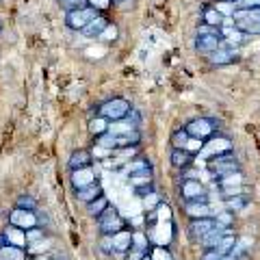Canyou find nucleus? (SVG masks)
Masks as SVG:
<instances>
[{
	"label": "nucleus",
	"instance_id": "1",
	"mask_svg": "<svg viewBox=\"0 0 260 260\" xmlns=\"http://www.w3.org/2000/svg\"><path fill=\"white\" fill-rule=\"evenodd\" d=\"M223 37H221V28L208 26V24H202L198 28V35H195V52L198 54H213L217 48H221Z\"/></svg>",
	"mask_w": 260,
	"mask_h": 260
},
{
	"label": "nucleus",
	"instance_id": "2",
	"mask_svg": "<svg viewBox=\"0 0 260 260\" xmlns=\"http://www.w3.org/2000/svg\"><path fill=\"white\" fill-rule=\"evenodd\" d=\"M133 109L135 107L130 104V100H126V98H121V95H115V98L104 100L102 104H98L95 115H100V117L109 119V121H117V119L128 117L130 113H133Z\"/></svg>",
	"mask_w": 260,
	"mask_h": 260
},
{
	"label": "nucleus",
	"instance_id": "3",
	"mask_svg": "<svg viewBox=\"0 0 260 260\" xmlns=\"http://www.w3.org/2000/svg\"><path fill=\"white\" fill-rule=\"evenodd\" d=\"M208 172L217 178H223L228 174H234V172H241V162L237 158V154H234L232 150L230 152H223L219 154V156H213L208 158Z\"/></svg>",
	"mask_w": 260,
	"mask_h": 260
},
{
	"label": "nucleus",
	"instance_id": "4",
	"mask_svg": "<svg viewBox=\"0 0 260 260\" xmlns=\"http://www.w3.org/2000/svg\"><path fill=\"white\" fill-rule=\"evenodd\" d=\"M232 22L245 35H260V9H237L232 13Z\"/></svg>",
	"mask_w": 260,
	"mask_h": 260
},
{
	"label": "nucleus",
	"instance_id": "5",
	"mask_svg": "<svg viewBox=\"0 0 260 260\" xmlns=\"http://www.w3.org/2000/svg\"><path fill=\"white\" fill-rule=\"evenodd\" d=\"M184 130L193 137V139L206 141V139H210L213 135H217V130H219V119H215V117H195V119H191V121H186Z\"/></svg>",
	"mask_w": 260,
	"mask_h": 260
},
{
	"label": "nucleus",
	"instance_id": "6",
	"mask_svg": "<svg viewBox=\"0 0 260 260\" xmlns=\"http://www.w3.org/2000/svg\"><path fill=\"white\" fill-rule=\"evenodd\" d=\"M9 225H15L20 228V230L28 232L32 228H37L42 223V215L37 213V210H30V208H20V206H13L9 210Z\"/></svg>",
	"mask_w": 260,
	"mask_h": 260
},
{
	"label": "nucleus",
	"instance_id": "7",
	"mask_svg": "<svg viewBox=\"0 0 260 260\" xmlns=\"http://www.w3.org/2000/svg\"><path fill=\"white\" fill-rule=\"evenodd\" d=\"M95 225H98V232L100 234H117L119 230H124L126 228V221L121 219V215H119V210L115 208V206H109L104 213L95 219Z\"/></svg>",
	"mask_w": 260,
	"mask_h": 260
},
{
	"label": "nucleus",
	"instance_id": "8",
	"mask_svg": "<svg viewBox=\"0 0 260 260\" xmlns=\"http://www.w3.org/2000/svg\"><path fill=\"white\" fill-rule=\"evenodd\" d=\"M100 13L102 11L93 9V7H85V9H78V11H70V13H65V24H68V28L80 32L89 22L95 20Z\"/></svg>",
	"mask_w": 260,
	"mask_h": 260
},
{
	"label": "nucleus",
	"instance_id": "9",
	"mask_svg": "<svg viewBox=\"0 0 260 260\" xmlns=\"http://www.w3.org/2000/svg\"><path fill=\"white\" fill-rule=\"evenodd\" d=\"M180 198L184 202L208 200V191H206V186L200 180H195V178H184L182 184H180Z\"/></svg>",
	"mask_w": 260,
	"mask_h": 260
},
{
	"label": "nucleus",
	"instance_id": "10",
	"mask_svg": "<svg viewBox=\"0 0 260 260\" xmlns=\"http://www.w3.org/2000/svg\"><path fill=\"white\" fill-rule=\"evenodd\" d=\"M217 223H219V221H217V217H200V219H191V223H189V239H191L193 243H200L210 230H213Z\"/></svg>",
	"mask_w": 260,
	"mask_h": 260
},
{
	"label": "nucleus",
	"instance_id": "11",
	"mask_svg": "<svg viewBox=\"0 0 260 260\" xmlns=\"http://www.w3.org/2000/svg\"><path fill=\"white\" fill-rule=\"evenodd\" d=\"M232 150V141L228 139V137L223 135H213L210 139H206L204 143V148H202V156H206V158H213V156H219V154H223V152H230Z\"/></svg>",
	"mask_w": 260,
	"mask_h": 260
},
{
	"label": "nucleus",
	"instance_id": "12",
	"mask_svg": "<svg viewBox=\"0 0 260 260\" xmlns=\"http://www.w3.org/2000/svg\"><path fill=\"white\" fill-rule=\"evenodd\" d=\"M234 61H237V48H230L225 44H221V48H217L213 54H208V63L215 65V68H225Z\"/></svg>",
	"mask_w": 260,
	"mask_h": 260
},
{
	"label": "nucleus",
	"instance_id": "13",
	"mask_svg": "<svg viewBox=\"0 0 260 260\" xmlns=\"http://www.w3.org/2000/svg\"><path fill=\"white\" fill-rule=\"evenodd\" d=\"M93 182H98V176H95L93 165H91V167L76 169V172H72V174H70V184H72V189H74V191L83 189V186L93 184Z\"/></svg>",
	"mask_w": 260,
	"mask_h": 260
},
{
	"label": "nucleus",
	"instance_id": "14",
	"mask_svg": "<svg viewBox=\"0 0 260 260\" xmlns=\"http://www.w3.org/2000/svg\"><path fill=\"white\" fill-rule=\"evenodd\" d=\"M93 152L91 150H85V148H78L72 152V156L68 158V169L70 172H76V169H83V167H91L93 165Z\"/></svg>",
	"mask_w": 260,
	"mask_h": 260
},
{
	"label": "nucleus",
	"instance_id": "15",
	"mask_svg": "<svg viewBox=\"0 0 260 260\" xmlns=\"http://www.w3.org/2000/svg\"><path fill=\"white\" fill-rule=\"evenodd\" d=\"M121 169V174H126L128 178L130 176H139V174H152L154 169L150 165V160L148 158H143V156H135V158H130L128 162H124V165L119 167Z\"/></svg>",
	"mask_w": 260,
	"mask_h": 260
},
{
	"label": "nucleus",
	"instance_id": "16",
	"mask_svg": "<svg viewBox=\"0 0 260 260\" xmlns=\"http://www.w3.org/2000/svg\"><path fill=\"white\" fill-rule=\"evenodd\" d=\"M228 234H234L232 228H230V225H223V223H217V225L213 228V230H210V232L206 234V237L200 241V245L204 247V249L217 247L219 243H221V239H223V237H228Z\"/></svg>",
	"mask_w": 260,
	"mask_h": 260
},
{
	"label": "nucleus",
	"instance_id": "17",
	"mask_svg": "<svg viewBox=\"0 0 260 260\" xmlns=\"http://www.w3.org/2000/svg\"><path fill=\"white\" fill-rule=\"evenodd\" d=\"M184 215L191 219L200 217H215L213 208L208 206V200H195V202H184Z\"/></svg>",
	"mask_w": 260,
	"mask_h": 260
},
{
	"label": "nucleus",
	"instance_id": "18",
	"mask_svg": "<svg viewBox=\"0 0 260 260\" xmlns=\"http://www.w3.org/2000/svg\"><path fill=\"white\" fill-rule=\"evenodd\" d=\"M195 160V154L189 152L186 148H172V154H169V162L176 169H186Z\"/></svg>",
	"mask_w": 260,
	"mask_h": 260
},
{
	"label": "nucleus",
	"instance_id": "19",
	"mask_svg": "<svg viewBox=\"0 0 260 260\" xmlns=\"http://www.w3.org/2000/svg\"><path fill=\"white\" fill-rule=\"evenodd\" d=\"M225 15L217 9L215 5H206L202 9V24H208V26H215V28H221L225 24Z\"/></svg>",
	"mask_w": 260,
	"mask_h": 260
},
{
	"label": "nucleus",
	"instance_id": "20",
	"mask_svg": "<svg viewBox=\"0 0 260 260\" xmlns=\"http://www.w3.org/2000/svg\"><path fill=\"white\" fill-rule=\"evenodd\" d=\"M26 258H28L26 247L11 245V243L0 239V260H26Z\"/></svg>",
	"mask_w": 260,
	"mask_h": 260
},
{
	"label": "nucleus",
	"instance_id": "21",
	"mask_svg": "<svg viewBox=\"0 0 260 260\" xmlns=\"http://www.w3.org/2000/svg\"><path fill=\"white\" fill-rule=\"evenodd\" d=\"M0 239L7 241V243H11V245H18V247H28L26 232L20 230V228H15V225H7L5 230L0 232Z\"/></svg>",
	"mask_w": 260,
	"mask_h": 260
},
{
	"label": "nucleus",
	"instance_id": "22",
	"mask_svg": "<svg viewBox=\"0 0 260 260\" xmlns=\"http://www.w3.org/2000/svg\"><path fill=\"white\" fill-rule=\"evenodd\" d=\"M113 247H115V254H128L130 247H133V230H119L117 234H113Z\"/></svg>",
	"mask_w": 260,
	"mask_h": 260
},
{
	"label": "nucleus",
	"instance_id": "23",
	"mask_svg": "<svg viewBox=\"0 0 260 260\" xmlns=\"http://www.w3.org/2000/svg\"><path fill=\"white\" fill-rule=\"evenodd\" d=\"M107 24H109V20H107V15L104 13H100L95 20H91L87 24V26L80 30L83 32V37H87V39H100V35H102V30L107 28Z\"/></svg>",
	"mask_w": 260,
	"mask_h": 260
},
{
	"label": "nucleus",
	"instance_id": "24",
	"mask_svg": "<svg viewBox=\"0 0 260 260\" xmlns=\"http://www.w3.org/2000/svg\"><path fill=\"white\" fill-rule=\"evenodd\" d=\"M102 193H104V191H102L100 182H93V184H89V186H83V189L74 191L76 200H78V202H83V204H89V202H93L95 198H100Z\"/></svg>",
	"mask_w": 260,
	"mask_h": 260
},
{
	"label": "nucleus",
	"instance_id": "25",
	"mask_svg": "<svg viewBox=\"0 0 260 260\" xmlns=\"http://www.w3.org/2000/svg\"><path fill=\"white\" fill-rule=\"evenodd\" d=\"M111 206V202H109V198H107V195H100V198H95L93 202H89V204H85V208H87V215L89 217H91V219H98V217H100L102 213H104V210H107Z\"/></svg>",
	"mask_w": 260,
	"mask_h": 260
},
{
	"label": "nucleus",
	"instance_id": "26",
	"mask_svg": "<svg viewBox=\"0 0 260 260\" xmlns=\"http://www.w3.org/2000/svg\"><path fill=\"white\" fill-rule=\"evenodd\" d=\"M217 186H219V191L221 189H234V186H245V176H243V172L228 174L223 178H217Z\"/></svg>",
	"mask_w": 260,
	"mask_h": 260
},
{
	"label": "nucleus",
	"instance_id": "27",
	"mask_svg": "<svg viewBox=\"0 0 260 260\" xmlns=\"http://www.w3.org/2000/svg\"><path fill=\"white\" fill-rule=\"evenodd\" d=\"M117 137V150L119 148H133V145H141V130L135 128L130 133L124 135H115Z\"/></svg>",
	"mask_w": 260,
	"mask_h": 260
},
{
	"label": "nucleus",
	"instance_id": "28",
	"mask_svg": "<svg viewBox=\"0 0 260 260\" xmlns=\"http://www.w3.org/2000/svg\"><path fill=\"white\" fill-rule=\"evenodd\" d=\"M109 128H111V121L104 119V117H100V115L91 117V119H89V124H87V130H89V133H91L93 137H100V135H104V133H109Z\"/></svg>",
	"mask_w": 260,
	"mask_h": 260
},
{
	"label": "nucleus",
	"instance_id": "29",
	"mask_svg": "<svg viewBox=\"0 0 260 260\" xmlns=\"http://www.w3.org/2000/svg\"><path fill=\"white\" fill-rule=\"evenodd\" d=\"M249 204V195L243 193V195H234V198H223V206L225 210H230V213H234V210H241L245 208Z\"/></svg>",
	"mask_w": 260,
	"mask_h": 260
},
{
	"label": "nucleus",
	"instance_id": "30",
	"mask_svg": "<svg viewBox=\"0 0 260 260\" xmlns=\"http://www.w3.org/2000/svg\"><path fill=\"white\" fill-rule=\"evenodd\" d=\"M130 251H139V254H150V243L143 232H133V247Z\"/></svg>",
	"mask_w": 260,
	"mask_h": 260
},
{
	"label": "nucleus",
	"instance_id": "31",
	"mask_svg": "<svg viewBox=\"0 0 260 260\" xmlns=\"http://www.w3.org/2000/svg\"><path fill=\"white\" fill-rule=\"evenodd\" d=\"M95 145H100V148H104V150H111V152H115L117 150V137L111 133H104V135H100V137H95Z\"/></svg>",
	"mask_w": 260,
	"mask_h": 260
},
{
	"label": "nucleus",
	"instance_id": "32",
	"mask_svg": "<svg viewBox=\"0 0 260 260\" xmlns=\"http://www.w3.org/2000/svg\"><path fill=\"white\" fill-rule=\"evenodd\" d=\"M191 141V135L184 130V126L180 130H176V133L172 135V139H169V143H172V148H186Z\"/></svg>",
	"mask_w": 260,
	"mask_h": 260
},
{
	"label": "nucleus",
	"instance_id": "33",
	"mask_svg": "<svg viewBox=\"0 0 260 260\" xmlns=\"http://www.w3.org/2000/svg\"><path fill=\"white\" fill-rule=\"evenodd\" d=\"M59 3V7L70 13V11H78V9H85V7H89V0H56Z\"/></svg>",
	"mask_w": 260,
	"mask_h": 260
},
{
	"label": "nucleus",
	"instance_id": "34",
	"mask_svg": "<svg viewBox=\"0 0 260 260\" xmlns=\"http://www.w3.org/2000/svg\"><path fill=\"white\" fill-rule=\"evenodd\" d=\"M100 39H102V42H107V44H115L117 39H119V28H117V24L109 22V24H107V28L102 30Z\"/></svg>",
	"mask_w": 260,
	"mask_h": 260
},
{
	"label": "nucleus",
	"instance_id": "35",
	"mask_svg": "<svg viewBox=\"0 0 260 260\" xmlns=\"http://www.w3.org/2000/svg\"><path fill=\"white\" fill-rule=\"evenodd\" d=\"M128 182L133 189H141L145 184H152L154 182V174H139V176H130Z\"/></svg>",
	"mask_w": 260,
	"mask_h": 260
},
{
	"label": "nucleus",
	"instance_id": "36",
	"mask_svg": "<svg viewBox=\"0 0 260 260\" xmlns=\"http://www.w3.org/2000/svg\"><path fill=\"white\" fill-rule=\"evenodd\" d=\"M15 206H20V208H30V210H37V208H39L37 200L32 198V195H28V193L18 195V198H15Z\"/></svg>",
	"mask_w": 260,
	"mask_h": 260
},
{
	"label": "nucleus",
	"instance_id": "37",
	"mask_svg": "<svg viewBox=\"0 0 260 260\" xmlns=\"http://www.w3.org/2000/svg\"><path fill=\"white\" fill-rule=\"evenodd\" d=\"M150 260H174V256L165 245H154L150 249Z\"/></svg>",
	"mask_w": 260,
	"mask_h": 260
},
{
	"label": "nucleus",
	"instance_id": "38",
	"mask_svg": "<svg viewBox=\"0 0 260 260\" xmlns=\"http://www.w3.org/2000/svg\"><path fill=\"white\" fill-rule=\"evenodd\" d=\"M44 239H48L44 225H37V228H32V230L26 232V243H28V245H32V243H39V241H44Z\"/></svg>",
	"mask_w": 260,
	"mask_h": 260
},
{
	"label": "nucleus",
	"instance_id": "39",
	"mask_svg": "<svg viewBox=\"0 0 260 260\" xmlns=\"http://www.w3.org/2000/svg\"><path fill=\"white\" fill-rule=\"evenodd\" d=\"M100 251L107 256L115 254V247H113V237L111 234H100Z\"/></svg>",
	"mask_w": 260,
	"mask_h": 260
},
{
	"label": "nucleus",
	"instance_id": "40",
	"mask_svg": "<svg viewBox=\"0 0 260 260\" xmlns=\"http://www.w3.org/2000/svg\"><path fill=\"white\" fill-rule=\"evenodd\" d=\"M223 258V251L219 247H210V249H204V254H202L200 260H221Z\"/></svg>",
	"mask_w": 260,
	"mask_h": 260
},
{
	"label": "nucleus",
	"instance_id": "41",
	"mask_svg": "<svg viewBox=\"0 0 260 260\" xmlns=\"http://www.w3.org/2000/svg\"><path fill=\"white\" fill-rule=\"evenodd\" d=\"M237 9H260V0H237Z\"/></svg>",
	"mask_w": 260,
	"mask_h": 260
},
{
	"label": "nucleus",
	"instance_id": "42",
	"mask_svg": "<svg viewBox=\"0 0 260 260\" xmlns=\"http://www.w3.org/2000/svg\"><path fill=\"white\" fill-rule=\"evenodd\" d=\"M113 3H111V0H89V7H93V9H98V11H107L109 9V7H111Z\"/></svg>",
	"mask_w": 260,
	"mask_h": 260
},
{
	"label": "nucleus",
	"instance_id": "43",
	"mask_svg": "<svg viewBox=\"0 0 260 260\" xmlns=\"http://www.w3.org/2000/svg\"><path fill=\"white\" fill-rule=\"evenodd\" d=\"M135 193L139 195V198H148V195H152V193H154V182H152V184L141 186V189H135Z\"/></svg>",
	"mask_w": 260,
	"mask_h": 260
},
{
	"label": "nucleus",
	"instance_id": "44",
	"mask_svg": "<svg viewBox=\"0 0 260 260\" xmlns=\"http://www.w3.org/2000/svg\"><path fill=\"white\" fill-rule=\"evenodd\" d=\"M35 260H65L63 256H56V254H42V256H37Z\"/></svg>",
	"mask_w": 260,
	"mask_h": 260
},
{
	"label": "nucleus",
	"instance_id": "45",
	"mask_svg": "<svg viewBox=\"0 0 260 260\" xmlns=\"http://www.w3.org/2000/svg\"><path fill=\"white\" fill-rule=\"evenodd\" d=\"M221 260H239V258H237V256H234V254H232V251H228V254H223V258H221Z\"/></svg>",
	"mask_w": 260,
	"mask_h": 260
},
{
	"label": "nucleus",
	"instance_id": "46",
	"mask_svg": "<svg viewBox=\"0 0 260 260\" xmlns=\"http://www.w3.org/2000/svg\"><path fill=\"white\" fill-rule=\"evenodd\" d=\"M113 5H121V3H126V0H111Z\"/></svg>",
	"mask_w": 260,
	"mask_h": 260
},
{
	"label": "nucleus",
	"instance_id": "47",
	"mask_svg": "<svg viewBox=\"0 0 260 260\" xmlns=\"http://www.w3.org/2000/svg\"><path fill=\"white\" fill-rule=\"evenodd\" d=\"M217 3H237V0H217Z\"/></svg>",
	"mask_w": 260,
	"mask_h": 260
},
{
	"label": "nucleus",
	"instance_id": "48",
	"mask_svg": "<svg viewBox=\"0 0 260 260\" xmlns=\"http://www.w3.org/2000/svg\"><path fill=\"white\" fill-rule=\"evenodd\" d=\"M0 32H3V22H0Z\"/></svg>",
	"mask_w": 260,
	"mask_h": 260
},
{
	"label": "nucleus",
	"instance_id": "49",
	"mask_svg": "<svg viewBox=\"0 0 260 260\" xmlns=\"http://www.w3.org/2000/svg\"><path fill=\"white\" fill-rule=\"evenodd\" d=\"M0 5H3V0H0Z\"/></svg>",
	"mask_w": 260,
	"mask_h": 260
}]
</instances>
